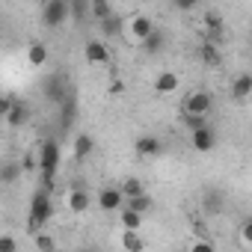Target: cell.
Returning a JSON list of instances; mask_svg holds the SVG:
<instances>
[{"instance_id": "f546056e", "label": "cell", "mask_w": 252, "mask_h": 252, "mask_svg": "<svg viewBox=\"0 0 252 252\" xmlns=\"http://www.w3.org/2000/svg\"><path fill=\"white\" fill-rule=\"evenodd\" d=\"M240 246H246V249H252V217L240 225Z\"/></svg>"}, {"instance_id": "7c38bea8", "label": "cell", "mask_w": 252, "mask_h": 252, "mask_svg": "<svg viewBox=\"0 0 252 252\" xmlns=\"http://www.w3.org/2000/svg\"><path fill=\"white\" fill-rule=\"evenodd\" d=\"M155 92L158 95H172V92H178V86H181V77L175 74V71H160L158 77H155Z\"/></svg>"}, {"instance_id": "484cf974", "label": "cell", "mask_w": 252, "mask_h": 252, "mask_svg": "<svg viewBox=\"0 0 252 252\" xmlns=\"http://www.w3.org/2000/svg\"><path fill=\"white\" fill-rule=\"evenodd\" d=\"M33 246H36L39 252H54V249H57V240L42 228V231H36V234H33Z\"/></svg>"}, {"instance_id": "5bb4252c", "label": "cell", "mask_w": 252, "mask_h": 252, "mask_svg": "<svg viewBox=\"0 0 252 252\" xmlns=\"http://www.w3.org/2000/svg\"><path fill=\"white\" fill-rule=\"evenodd\" d=\"M27 63H30L33 68H42L45 63H51L48 45H45V42H30V45H27Z\"/></svg>"}, {"instance_id": "836d02e7", "label": "cell", "mask_w": 252, "mask_h": 252, "mask_svg": "<svg viewBox=\"0 0 252 252\" xmlns=\"http://www.w3.org/2000/svg\"><path fill=\"white\" fill-rule=\"evenodd\" d=\"M190 249L193 252H214V243L211 240H190Z\"/></svg>"}, {"instance_id": "44dd1931", "label": "cell", "mask_w": 252, "mask_h": 252, "mask_svg": "<svg viewBox=\"0 0 252 252\" xmlns=\"http://www.w3.org/2000/svg\"><path fill=\"white\" fill-rule=\"evenodd\" d=\"M140 48H143L146 54H152V57H158V54H160V51L166 48V33L155 27V33H152L149 39H143V45H140Z\"/></svg>"}, {"instance_id": "8fae6325", "label": "cell", "mask_w": 252, "mask_h": 252, "mask_svg": "<svg viewBox=\"0 0 252 252\" xmlns=\"http://www.w3.org/2000/svg\"><path fill=\"white\" fill-rule=\"evenodd\" d=\"M134 149H137V155H140V158H149V160L163 155V143H160L158 137H152V134H143V137L134 143Z\"/></svg>"}, {"instance_id": "ac0fdd59", "label": "cell", "mask_w": 252, "mask_h": 252, "mask_svg": "<svg viewBox=\"0 0 252 252\" xmlns=\"http://www.w3.org/2000/svg\"><path fill=\"white\" fill-rule=\"evenodd\" d=\"M249 95H252V74H237L231 80V98L234 101H243Z\"/></svg>"}, {"instance_id": "4fadbf2b", "label": "cell", "mask_w": 252, "mask_h": 252, "mask_svg": "<svg viewBox=\"0 0 252 252\" xmlns=\"http://www.w3.org/2000/svg\"><path fill=\"white\" fill-rule=\"evenodd\" d=\"M92 152H95V140H92L89 134H74V143H71V158H74L77 163H83Z\"/></svg>"}, {"instance_id": "d6986e66", "label": "cell", "mask_w": 252, "mask_h": 252, "mask_svg": "<svg viewBox=\"0 0 252 252\" xmlns=\"http://www.w3.org/2000/svg\"><path fill=\"white\" fill-rule=\"evenodd\" d=\"M143 211H134V208H128L125 205L122 211H119V225L122 228H143Z\"/></svg>"}, {"instance_id": "277c9868", "label": "cell", "mask_w": 252, "mask_h": 252, "mask_svg": "<svg viewBox=\"0 0 252 252\" xmlns=\"http://www.w3.org/2000/svg\"><path fill=\"white\" fill-rule=\"evenodd\" d=\"M211 107H214V98H211V92H205V89H193V92H187L184 101H181V113H193V116H208Z\"/></svg>"}, {"instance_id": "d4e9b609", "label": "cell", "mask_w": 252, "mask_h": 252, "mask_svg": "<svg viewBox=\"0 0 252 252\" xmlns=\"http://www.w3.org/2000/svg\"><path fill=\"white\" fill-rule=\"evenodd\" d=\"M119 187H122L125 199H131V196H140V193H146V184H143L140 178H134V175H128V178H125Z\"/></svg>"}, {"instance_id": "e575fe53", "label": "cell", "mask_w": 252, "mask_h": 252, "mask_svg": "<svg viewBox=\"0 0 252 252\" xmlns=\"http://www.w3.org/2000/svg\"><path fill=\"white\" fill-rule=\"evenodd\" d=\"M12 107H15V98H12V95H3V98H0V116H6Z\"/></svg>"}, {"instance_id": "4316f807", "label": "cell", "mask_w": 252, "mask_h": 252, "mask_svg": "<svg viewBox=\"0 0 252 252\" xmlns=\"http://www.w3.org/2000/svg\"><path fill=\"white\" fill-rule=\"evenodd\" d=\"M125 205H128V208H134V211H143V214H149V211H152V196H149V193H140V196L125 199Z\"/></svg>"}, {"instance_id": "3957f363", "label": "cell", "mask_w": 252, "mask_h": 252, "mask_svg": "<svg viewBox=\"0 0 252 252\" xmlns=\"http://www.w3.org/2000/svg\"><path fill=\"white\" fill-rule=\"evenodd\" d=\"M71 18V0H45V9H42V24L57 30Z\"/></svg>"}, {"instance_id": "ffe728a7", "label": "cell", "mask_w": 252, "mask_h": 252, "mask_svg": "<svg viewBox=\"0 0 252 252\" xmlns=\"http://www.w3.org/2000/svg\"><path fill=\"white\" fill-rule=\"evenodd\" d=\"M122 249H128V252H140L146 246V240L140 237V228H122Z\"/></svg>"}, {"instance_id": "30bf717a", "label": "cell", "mask_w": 252, "mask_h": 252, "mask_svg": "<svg viewBox=\"0 0 252 252\" xmlns=\"http://www.w3.org/2000/svg\"><path fill=\"white\" fill-rule=\"evenodd\" d=\"M89 205H92L89 190H83V187H68V193H65V208H68L71 214H86Z\"/></svg>"}, {"instance_id": "83f0119b", "label": "cell", "mask_w": 252, "mask_h": 252, "mask_svg": "<svg viewBox=\"0 0 252 252\" xmlns=\"http://www.w3.org/2000/svg\"><path fill=\"white\" fill-rule=\"evenodd\" d=\"M181 119H184V128H187V134H193V131H199V128H205V125H208V116H193V113H181Z\"/></svg>"}, {"instance_id": "7a4b0ae2", "label": "cell", "mask_w": 252, "mask_h": 252, "mask_svg": "<svg viewBox=\"0 0 252 252\" xmlns=\"http://www.w3.org/2000/svg\"><path fill=\"white\" fill-rule=\"evenodd\" d=\"M60 143L51 137V140H45L42 146H39V175H42V184L45 187H51L54 184V178H57V169H60Z\"/></svg>"}, {"instance_id": "603a6c76", "label": "cell", "mask_w": 252, "mask_h": 252, "mask_svg": "<svg viewBox=\"0 0 252 252\" xmlns=\"http://www.w3.org/2000/svg\"><path fill=\"white\" fill-rule=\"evenodd\" d=\"M116 9H113V3H110V0H89V18L92 21H104V18H110Z\"/></svg>"}, {"instance_id": "e0dca14e", "label": "cell", "mask_w": 252, "mask_h": 252, "mask_svg": "<svg viewBox=\"0 0 252 252\" xmlns=\"http://www.w3.org/2000/svg\"><path fill=\"white\" fill-rule=\"evenodd\" d=\"M205 30H208V42H220V36H222V15L220 12H205Z\"/></svg>"}, {"instance_id": "9a60e30c", "label": "cell", "mask_w": 252, "mask_h": 252, "mask_svg": "<svg viewBox=\"0 0 252 252\" xmlns=\"http://www.w3.org/2000/svg\"><path fill=\"white\" fill-rule=\"evenodd\" d=\"M98 27H101V36H104V39H116V36H122L125 30H128V24L122 21V15H119V12H113L110 18H104Z\"/></svg>"}, {"instance_id": "d6a6232c", "label": "cell", "mask_w": 252, "mask_h": 252, "mask_svg": "<svg viewBox=\"0 0 252 252\" xmlns=\"http://www.w3.org/2000/svg\"><path fill=\"white\" fill-rule=\"evenodd\" d=\"M0 252H18V240L9 234H0Z\"/></svg>"}, {"instance_id": "cb8c5ba5", "label": "cell", "mask_w": 252, "mask_h": 252, "mask_svg": "<svg viewBox=\"0 0 252 252\" xmlns=\"http://www.w3.org/2000/svg\"><path fill=\"white\" fill-rule=\"evenodd\" d=\"M199 57H202V63H205L208 68H217V65H222V54H220V48H217L214 42H205V45L199 48Z\"/></svg>"}, {"instance_id": "ba28073f", "label": "cell", "mask_w": 252, "mask_h": 252, "mask_svg": "<svg viewBox=\"0 0 252 252\" xmlns=\"http://www.w3.org/2000/svg\"><path fill=\"white\" fill-rule=\"evenodd\" d=\"M190 146H193L199 155H208V152H214V146H217V131L211 128V125H205V128L193 131V134H190Z\"/></svg>"}, {"instance_id": "8992f818", "label": "cell", "mask_w": 252, "mask_h": 252, "mask_svg": "<svg viewBox=\"0 0 252 252\" xmlns=\"http://www.w3.org/2000/svg\"><path fill=\"white\" fill-rule=\"evenodd\" d=\"M128 39L131 42H137V45H143V39H149L152 33H155V21L149 18V15H134L131 21H128Z\"/></svg>"}, {"instance_id": "4dcf8cb0", "label": "cell", "mask_w": 252, "mask_h": 252, "mask_svg": "<svg viewBox=\"0 0 252 252\" xmlns=\"http://www.w3.org/2000/svg\"><path fill=\"white\" fill-rule=\"evenodd\" d=\"M21 163H24V172H39V152H27Z\"/></svg>"}, {"instance_id": "2e32d148", "label": "cell", "mask_w": 252, "mask_h": 252, "mask_svg": "<svg viewBox=\"0 0 252 252\" xmlns=\"http://www.w3.org/2000/svg\"><path fill=\"white\" fill-rule=\"evenodd\" d=\"M3 119H6V128L18 131V128H24V122L30 119V107H27V104H21V101H15V107H12Z\"/></svg>"}, {"instance_id": "6da1fadb", "label": "cell", "mask_w": 252, "mask_h": 252, "mask_svg": "<svg viewBox=\"0 0 252 252\" xmlns=\"http://www.w3.org/2000/svg\"><path fill=\"white\" fill-rule=\"evenodd\" d=\"M54 217V199H51V187H39L30 199V214H27V231L36 234L48 225V220Z\"/></svg>"}, {"instance_id": "9c48e42d", "label": "cell", "mask_w": 252, "mask_h": 252, "mask_svg": "<svg viewBox=\"0 0 252 252\" xmlns=\"http://www.w3.org/2000/svg\"><path fill=\"white\" fill-rule=\"evenodd\" d=\"M83 60H86L89 65H107V63H110V51H107V45H104L101 39H89V42L83 45Z\"/></svg>"}, {"instance_id": "1f68e13d", "label": "cell", "mask_w": 252, "mask_h": 252, "mask_svg": "<svg viewBox=\"0 0 252 252\" xmlns=\"http://www.w3.org/2000/svg\"><path fill=\"white\" fill-rule=\"evenodd\" d=\"M199 3H202V0H172V6L178 12H193V9H199Z\"/></svg>"}, {"instance_id": "f1b7e54d", "label": "cell", "mask_w": 252, "mask_h": 252, "mask_svg": "<svg viewBox=\"0 0 252 252\" xmlns=\"http://www.w3.org/2000/svg\"><path fill=\"white\" fill-rule=\"evenodd\" d=\"M222 211V196L220 193H208L205 196V214H217Z\"/></svg>"}, {"instance_id": "5b68a950", "label": "cell", "mask_w": 252, "mask_h": 252, "mask_svg": "<svg viewBox=\"0 0 252 252\" xmlns=\"http://www.w3.org/2000/svg\"><path fill=\"white\" fill-rule=\"evenodd\" d=\"M95 205H98V211H104V214H119V211L125 208V193H122V187H101Z\"/></svg>"}, {"instance_id": "7402d4cb", "label": "cell", "mask_w": 252, "mask_h": 252, "mask_svg": "<svg viewBox=\"0 0 252 252\" xmlns=\"http://www.w3.org/2000/svg\"><path fill=\"white\" fill-rule=\"evenodd\" d=\"M24 175V163L21 160H3V169H0V181L3 184H15Z\"/></svg>"}, {"instance_id": "52a82bcc", "label": "cell", "mask_w": 252, "mask_h": 252, "mask_svg": "<svg viewBox=\"0 0 252 252\" xmlns=\"http://www.w3.org/2000/svg\"><path fill=\"white\" fill-rule=\"evenodd\" d=\"M68 95H71V89L65 86V77H63V74H51V77L45 80V98H48L51 104H63Z\"/></svg>"}]
</instances>
